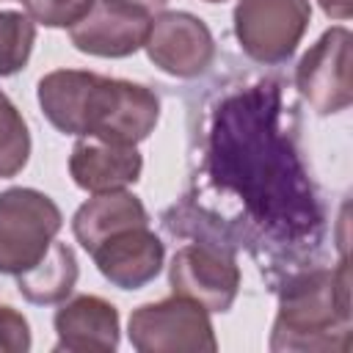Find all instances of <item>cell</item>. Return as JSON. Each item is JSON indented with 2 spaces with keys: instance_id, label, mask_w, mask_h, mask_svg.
<instances>
[{
  "instance_id": "obj_20",
  "label": "cell",
  "mask_w": 353,
  "mask_h": 353,
  "mask_svg": "<svg viewBox=\"0 0 353 353\" xmlns=\"http://www.w3.org/2000/svg\"><path fill=\"white\" fill-rule=\"evenodd\" d=\"M124 3H130V6H138V8H143V11H157V8H163L168 0H124Z\"/></svg>"
},
{
  "instance_id": "obj_17",
  "label": "cell",
  "mask_w": 353,
  "mask_h": 353,
  "mask_svg": "<svg viewBox=\"0 0 353 353\" xmlns=\"http://www.w3.org/2000/svg\"><path fill=\"white\" fill-rule=\"evenodd\" d=\"M94 0H25V11L36 25L44 28H72L80 22Z\"/></svg>"
},
{
  "instance_id": "obj_16",
  "label": "cell",
  "mask_w": 353,
  "mask_h": 353,
  "mask_svg": "<svg viewBox=\"0 0 353 353\" xmlns=\"http://www.w3.org/2000/svg\"><path fill=\"white\" fill-rule=\"evenodd\" d=\"M36 44V22L19 11H0V77L25 69Z\"/></svg>"
},
{
  "instance_id": "obj_12",
  "label": "cell",
  "mask_w": 353,
  "mask_h": 353,
  "mask_svg": "<svg viewBox=\"0 0 353 353\" xmlns=\"http://www.w3.org/2000/svg\"><path fill=\"white\" fill-rule=\"evenodd\" d=\"M143 171V157L135 146L110 143L99 138H77L69 154V174L77 188L88 193L121 190L135 185Z\"/></svg>"
},
{
  "instance_id": "obj_10",
  "label": "cell",
  "mask_w": 353,
  "mask_h": 353,
  "mask_svg": "<svg viewBox=\"0 0 353 353\" xmlns=\"http://www.w3.org/2000/svg\"><path fill=\"white\" fill-rule=\"evenodd\" d=\"M91 256L97 262V270L113 287L141 290L149 281H154V276L160 273L165 259V245L149 229V223H143L110 234L91 251Z\"/></svg>"
},
{
  "instance_id": "obj_14",
  "label": "cell",
  "mask_w": 353,
  "mask_h": 353,
  "mask_svg": "<svg viewBox=\"0 0 353 353\" xmlns=\"http://www.w3.org/2000/svg\"><path fill=\"white\" fill-rule=\"evenodd\" d=\"M77 256L66 243L52 240L47 254L28 270L17 276V290L25 301L36 306H52L72 295L77 284Z\"/></svg>"
},
{
  "instance_id": "obj_6",
  "label": "cell",
  "mask_w": 353,
  "mask_h": 353,
  "mask_svg": "<svg viewBox=\"0 0 353 353\" xmlns=\"http://www.w3.org/2000/svg\"><path fill=\"white\" fill-rule=\"evenodd\" d=\"M350 44L353 36L347 28H328L295 66V85L320 116L339 113L353 102Z\"/></svg>"
},
{
  "instance_id": "obj_11",
  "label": "cell",
  "mask_w": 353,
  "mask_h": 353,
  "mask_svg": "<svg viewBox=\"0 0 353 353\" xmlns=\"http://www.w3.org/2000/svg\"><path fill=\"white\" fill-rule=\"evenodd\" d=\"M55 325V350L66 353H110L119 347L121 323L119 309L99 295H74L61 301V309L52 317Z\"/></svg>"
},
{
  "instance_id": "obj_8",
  "label": "cell",
  "mask_w": 353,
  "mask_h": 353,
  "mask_svg": "<svg viewBox=\"0 0 353 353\" xmlns=\"http://www.w3.org/2000/svg\"><path fill=\"white\" fill-rule=\"evenodd\" d=\"M149 61L174 77H199L215 58L210 28L188 11H160L143 41Z\"/></svg>"
},
{
  "instance_id": "obj_2",
  "label": "cell",
  "mask_w": 353,
  "mask_h": 353,
  "mask_svg": "<svg viewBox=\"0 0 353 353\" xmlns=\"http://www.w3.org/2000/svg\"><path fill=\"white\" fill-rule=\"evenodd\" d=\"M350 347V270L314 268L292 276L279 292L270 350H347Z\"/></svg>"
},
{
  "instance_id": "obj_19",
  "label": "cell",
  "mask_w": 353,
  "mask_h": 353,
  "mask_svg": "<svg viewBox=\"0 0 353 353\" xmlns=\"http://www.w3.org/2000/svg\"><path fill=\"white\" fill-rule=\"evenodd\" d=\"M317 6L323 8L325 17L339 19V22L353 17V0H317Z\"/></svg>"
},
{
  "instance_id": "obj_3",
  "label": "cell",
  "mask_w": 353,
  "mask_h": 353,
  "mask_svg": "<svg viewBox=\"0 0 353 353\" xmlns=\"http://www.w3.org/2000/svg\"><path fill=\"white\" fill-rule=\"evenodd\" d=\"M63 226L58 204L36 188L0 193V273L19 276L33 268Z\"/></svg>"
},
{
  "instance_id": "obj_13",
  "label": "cell",
  "mask_w": 353,
  "mask_h": 353,
  "mask_svg": "<svg viewBox=\"0 0 353 353\" xmlns=\"http://www.w3.org/2000/svg\"><path fill=\"white\" fill-rule=\"evenodd\" d=\"M143 223H149V212L143 201L127 188H121V190L94 193L88 201H83L72 218V232L74 240L91 254L110 234Z\"/></svg>"
},
{
  "instance_id": "obj_21",
  "label": "cell",
  "mask_w": 353,
  "mask_h": 353,
  "mask_svg": "<svg viewBox=\"0 0 353 353\" xmlns=\"http://www.w3.org/2000/svg\"><path fill=\"white\" fill-rule=\"evenodd\" d=\"M204 3H223V0H204Z\"/></svg>"
},
{
  "instance_id": "obj_9",
  "label": "cell",
  "mask_w": 353,
  "mask_h": 353,
  "mask_svg": "<svg viewBox=\"0 0 353 353\" xmlns=\"http://www.w3.org/2000/svg\"><path fill=\"white\" fill-rule=\"evenodd\" d=\"M149 11L124 0H94L88 14L69 28L74 50L97 58H127L138 52L149 33Z\"/></svg>"
},
{
  "instance_id": "obj_1",
  "label": "cell",
  "mask_w": 353,
  "mask_h": 353,
  "mask_svg": "<svg viewBox=\"0 0 353 353\" xmlns=\"http://www.w3.org/2000/svg\"><path fill=\"white\" fill-rule=\"evenodd\" d=\"M47 121L63 135L135 146L154 130L160 99L141 83L83 69H55L36 85Z\"/></svg>"
},
{
  "instance_id": "obj_5",
  "label": "cell",
  "mask_w": 353,
  "mask_h": 353,
  "mask_svg": "<svg viewBox=\"0 0 353 353\" xmlns=\"http://www.w3.org/2000/svg\"><path fill=\"white\" fill-rule=\"evenodd\" d=\"M234 36L248 58L256 63H284L301 44L309 22V0H237Z\"/></svg>"
},
{
  "instance_id": "obj_4",
  "label": "cell",
  "mask_w": 353,
  "mask_h": 353,
  "mask_svg": "<svg viewBox=\"0 0 353 353\" xmlns=\"http://www.w3.org/2000/svg\"><path fill=\"white\" fill-rule=\"evenodd\" d=\"M130 345L138 353H215L218 339L210 312L182 295L143 303L127 323Z\"/></svg>"
},
{
  "instance_id": "obj_15",
  "label": "cell",
  "mask_w": 353,
  "mask_h": 353,
  "mask_svg": "<svg viewBox=\"0 0 353 353\" xmlns=\"http://www.w3.org/2000/svg\"><path fill=\"white\" fill-rule=\"evenodd\" d=\"M30 157V132L17 105L0 91V179L17 176Z\"/></svg>"
},
{
  "instance_id": "obj_7",
  "label": "cell",
  "mask_w": 353,
  "mask_h": 353,
  "mask_svg": "<svg viewBox=\"0 0 353 353\" xmlns=\"http://www.w3.org/2000/svg\"><path fill=\"white\" fill-rule=\"evenodd\" d=\"M168 284L174 295L190 298L207 312H229L240 290V268L221 245L188 243L168 265Z\"/></svg>"
},
{
  "instance_id": "obj_18",
  "label": "cell",
  "mask_w": 353,
  "mask_h": 353,
  "mask_svg": "<svg viewBox=\"0 0 353 353\" xmlns=\"http://www.w3.org/2000/svg\"><path fill=\"white\" fill-rule=\"evenodd\" d=\"M30 325L22 312L0 303V353H28L30 350Z\"/></svg>"
}]
</instances>
